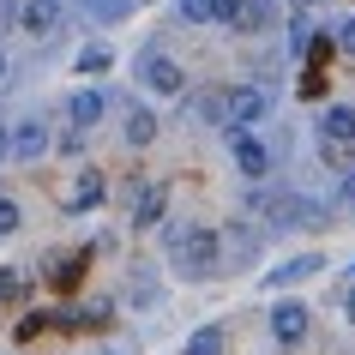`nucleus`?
Listing matches in <instances>:
<instances>
[{
  "instance_id": "f257e3e1",
  "label": "nucleus",
  "mask_w": 355,
  "mask_h": 355,
  "mask_svg": "<svg viewBox=\"0 0 355 355\" xmlns=\"http://www.w3.org/2000/svg\"><path fill=\"white\" fill-rule=\"evenodd\" d=\"M175 241V265H181V277H211L217 259H223V241H217V229H175L168 235Z\"/></svg>"
},
{
  "instance_id": "f03ea898",
  "label": "nucleus",
  "mask_w": 355,
  "mask_h": 355,
  "mask_svg": "<svg viewBox=\"0 0 355 355\" xmlns=\"http://www.w3.org/2000/svg\"><path fill=\"white\" fill-rule=\"evenodd\" d=\"M265 114H271V91H265V85H235V91H223V121L253 127Z\"/></svg>"
},
{
  "instance_id": "7ed1b4c3",
  "label": "nucleus",
  "mask_w": 355,
  "mask_h": 355,
  "mask_svg": "<svg viewBox=\"0 0 355 355\" xmlns=\"http://www.w3.org/2000/svg\"><path fill=\"white\" fill-rule=\"evenodd\" d=\"M319 139H325V150H331V163L355 150V109H349V103L319 109Z\"/></svg>"
},
{
  "instance_id": "20e7f679",
  "label": "nucleus",
  "mask_w": 355,
  "mask_h": 355,
  "mask_svg": "<svg viewBox=\"0 0 355 355\" xmlns=\"http://www.w3.org/2000/svg\"><path fill=\"white\" fill-rule=\"evenodd\" d=\"M307 331H313V319H307V301H277L271 307V337H277L283 349H295V343H307Z\"/></svg>"
},
{
  "instance_id": "39448f33",
  "label": "nucleus",
  "mask_w": 355,
  "mask_h": 355,
  "mask_svg": "<svg viewBox=\"0 0 355 355\" xmlns=\"http://www.w3.org/2000/svg\"><path fill=\"white\" fill-rule=\"evenodd\" d=\"M229 157H235V168H241L247 181H265V175H271V150H265L247 127H229Z\"/></svg>"
},
{
  "instance_id": "423d86ee",
  "label": "nucleus",
  "mask_w": 355,
  "mask_h": 355,
  "mask_svg": "<svg viewBox=\"0 0 355 355\" xmlns=\"http://www.w3.org/2000/svg\"><path fill=\"white\" fill-rule=\"evenodd\" d=\"M139 78H145L157 96H181V91H187V73H181V60H168V55H145V60H139Z\"/></svg>"
},
{
  "instance_id": "0eeeda50",
  "label": "nucleus",
  "mask_w": 355,
  "mask_h": 355,
  "mask_svg": "<svg viewBox=\"0 0 355 355\" xmlns=\"http://www.w3.org/2000/svg\"><path fill=\"white\" fill-rule=\"evenodd\" d=\"M60 19H67V6H60V0H19V24L31 31V37H55Z\"/></svg>"
},
{
  "instance_id": "6e6552de",
  "label": "nucleus",
  "mask_w": 355,
  "mask_h": 355,
  "mask_svg": "<svg viewBox=\"0 0 355 355\" xmlns=\"http://www.w3.org/2000/svg\"><path fill=\"white\" fill-rule=\"evenodd\" d=\"M49 145H55V132H49V121H37V114L12 132V157H19V163H42V157H49Z\"/></svg>"
},
{
  "instance_id": "1a4fd4ad",
  "label": "nucleus",
  "mask_w": 355,
  "mask_h": 355,
  "mask_svg": "<svg viewBox=\"0 0 355 355\" xmlns=\"http://www.w3.org/2000/svg\"><path fill=\"white\" fill-rule=\"evenodd\" d=\"M103 193H109V181H103L96 168H85V175H78V187L67 193V217H85V211H96V205H103Z\"/></svg>"
},
{
  "instance_id": "9d476101",
  "label": "nucleus",
  "mask_w": 355,
  "mask_h": 355,
  "mask_svg": "<svg viewBox=\"0 0 355 355\" xmlns=\"http://www.w3.org/2000/svg\"><path fill=\"white\" fill-rule=\"evenodd\" d=\"M67 114H73V127L85 132V127H96V121L109 114V96H103V91H78L73 103H67Z\"/></svg>"
},
{
  "instance_id": "9b49d317",
  "label": "nucleus",
  "mask_w": 355,
  "mask_h": 355,
  "mask_svg": "<svg viewBox=\"0 0 355 355\" xmlns=\"http://www.w3.org/2000/svg\"><path fill=\"white\" fill-rule=\"evenodd\" d=\"M109 67H114V49H109V42H85L78 60H73V73H85V78H103Z\"/></svg>"
},
{
  "instance_id": "f8f14e48",
  "label": "nucleus",
  "mask_w": 355,
  "mask_h": 355,
  "mask_svg": "<svg viewBox=\"0 0 355 355\" xmlns=\"http://www.w3.org/2000/svg\"><path fill=\"white\" fill-rule=\"evenodd\" d=\"M223 325H199V331L187 337V343H181V355H223Z\"/></svg>"
},
{
  "instance_id": "ddd939ff",
  "label": "nucleus",
  "mask_w": 355,
  "mask_h": 355,
  "mask_svg": "<svg viewBox=\"0 0 355 355\" xmlns=\"http://www.w3.org/2000/svg\"><path fill=\"white\" fill-rule=\"evenodd\" d=\"M132 223H139V229L163 223V187H145L139 199H132Z\"/></svg>"
},
{
  "instance_id": "4468645a",
  "label": "nucleus",
  "mask_w": 355,
  "mask_h": 355,
  "mask_svg": "<svg viewBox=\"0 0 355 355\" xmlns=\"http://www.w3.org/2000/svg\"><path fill=\"white\" fill-rule=\"evenodd\" d=\"M319 271V259H289V265H277V271H265V289H283V283H301V277H313Z\"/></svg>"
},
{
  "instance_id": "2eb2a0df",
  "label": "nucleus",
  "mask_w": 355,
  "mask_h": 355,
  "mask_svg": "<svg viewBox=\"0 0 355 355\" xmlns=\"http://www.w3.org/2000/svg\"><path fill=\"white\" fill-rule=\"evenodd\" d=\"M271 24V6L265 0H241V12H235V31H265Z\"/></svg>"
},
{
  "instance_id": "dca6fc26",
  "label": "nucleus",
  "mask_w": 355,
  "mask_h": 355,
  "mask_svg": "<svg viewBox=\"0 0 355 355\" xmlns=\"http://www.w3.org/2000/svg\"><path fill=\"white\" fill-rule=\"evenodd\" d=\"M150 139H157V114H150V109H139V114L127 121V145L139 150V145H150Z\"/></svg>"
},
{
  "instance_id": "f3484780",
  "label": "nucleus",
  "mask_w": 355,
  "mask_h": 355,
  "mask_svg": "<svg viewBox=\"0 0 355 355\" xmlns=\"http://www.w3.org/2000/svg\"><path fill=\"white\" fill-rule=\"evenodd\" d=\"M78 6H85L91 19H103V24H121V19H127V0H78Z\"/></svg>"
},
{
  "instance_id": "a211bd4d",
  "label": "nucleus",
  "mask_w": 355,
  "mask_h": 355,
  "mask_svg": "<svg viewBox=\"0 0 355 355\" xmlns=\"http://www.w3.org/2000/svg\"><path fill=\"white\" fill-rule=\"evenodd\" d=\"M175 12L187 24H211V0H175Z\"/></svg>"
},
{
  "instance_id": "6ab92c4d",
  "label": "nucleus",
  "mask_w": 355,
  "mask_h": 355,
  "mask_svg": "<svg viewBox=\"0 0 355 355\" xmlns=\"http://www.w3.org/2000/svg\"><path fill=\"white\" fill-rule=\"evenodd\" d=\"M19 223H24L19 199H0V235H19Z\"/></svg>"
},
{
  "instance_id": "aec40b11",
  "label": "nucleus",
  "mask_w": 355,
  "mask_h": 355,
  "mask_svg": "<svg viewBox=\"0 0 355 355\" xmlns=\"http://www.w3.org/2000/svg\"><path fill=\"white\" fill-rule=\"evenodd\" d=\"M331 42H337V49H343V55H355V19H337Z\"/></svg>"
},
{
  "instance_id": "412c9836",
  "label": "nucleus",
  "mask_w": 355,
  "mask_h": 355,
  "mask_svg": "<svg viewBox=\"0 0 355 355\" xmlns=\"http://www.w3.org/2000/svg\"><path fill=\"white\" fill-rule=\"evenodd\" d=\"M0 295L19 301V295H24V271H0Z\"/></svg>"
},
{
  "instance_id": "4be33fe9",
  "label": "nucleus",
  "mask_w": 355,
  "mask_h": 355,
  "mask_svg": "<svg viewBox=\"0 0 355 355\" xmlns=\"http://www.w3.org/2000/svg\"><path fill=\"white\" fill-rule=\"evenodd\" d=\"M337 205H343V211H355V168L343 175V181H337Z\"/></svg>"
},
{
  "instance_id": "5701e85b",
  "label": "nucleus",
  "mask_w": 355,
  "mask_h": 355,
  "mask_svg": "<svg viewBox=\"0 0 355 355\" xmlns=\"http://www.w3.org/2000/svg\"><path fill=\"white\" fill-rule=\"evenodd\" d=\"M343 319H349V325H355V283H349V289H343Z\"/></svg>"
},
{
  "instance_id": "b1692460",
  "label": "nucleus",
  "mask_w": 355,
  "mask_h": 355,
  "mask_svg": "<svg viewBox=\"0 0 355 355\" xmlns=\"http://www.w3.org/2000/svg\"><path fill=\"white\" fill-rule=\"evenodd\" d=\"M0 157H12V132H0Z\"/></svg>"
},
{
  "instance_id": "393cba45",
  "label": "nucleus",
  "mask_w": 355,
  "mask_h": 355,
  "mask_svg": "<svg viewBox=\"0 0 355 355\" xmlns=\"http://www.w3.org/2000/svg\"><path fill=\"white\" fill-rule=\"evenodd\" d=\"M6 67H12V60H6V49H0V85H6Z\"/></svg>"
},
{
  "instance_id": "a878e982",
  "label": "nucleus",
  "mask_w": 355,
  "mask_h": 355,
  "mask_svg": "<svg viewBox=\"0 0 355 355\" xmlns=\"http://www.w3.org/2000/svg\"><path fill=\"white\" fill-rule=\"evenodd\" d=\"M301 6H313V0H301Z\"/></svg>"
}]
</instances>
